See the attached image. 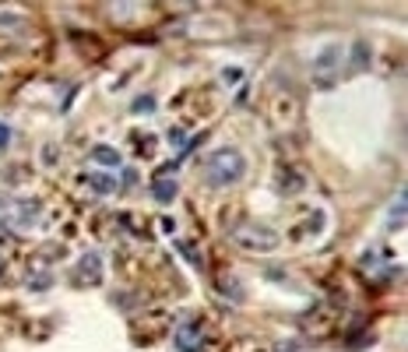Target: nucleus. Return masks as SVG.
<instances>
[{
    "label": "nucleus",
    "instance_id": "1",
    "mask_svg": "<svg viewBox=\"0 0 408 352\" xmlns=\"http://www.w3.org/2000/svg\"><path fill=\"white\" fill-rule=\"evenodd\" d=\"M243 170H246L243 155H239L236 148H222V152H215V155L208 159L204 180H208V187H233V183H239Z\"/></svg>",
    "mask_w": 408,
    "mask_h": 352
},
{
    "label": "nucleus",
    "instance_id": "2",
    "mask_svg": "<svg viewBox=\"0 0 408 352\" xmlns=\"http://www.w3.org/2000/svg\"><path fill=\"white\" fill-rule=\"evenodd\" d=\"M338 60H342V50L338 46H324L317 60H313V81L320 88H331L335 85V71H338Z\"/></svg>",
    "mask_w": 408,
    "mask_h": 352
},
{
    "label": "nucleus",
    "instance_id": "3",
    "mask_svg": "<svg viewBox=\"0 0 408 352\" xmlns=\"http://www.w3.org/2000/svg\"><path fill=\"white\" fill-rule=\"evenodd\" d=\"M201 342H204V324L197 317H187L173 335L176 352H201Z\"/></svg>",
    "mask_w": 408,
    "mask_h": 352
},
{
    "label": "nucleus",
    "instance_id": "4",
    "mask_svg": "<svg viewBox=\"0 0 408 352\" xmlns=\"http://www.w3.org/2000/svg\"><path fill=\"white\" fill-rule=\"evenodd\" d=\"M236 243L246 247V250H275L278 247V233L264 229V226H246V229L236 233Z\"/></svg>",
    "mask_w": 408,
    "mask_h": 352
},
{
    "label": "nucleus",
    "instance_id": "5",
    "mask_svg": "<svg viewBox=\"0 0 408 352\" xmlns=\"http://www.w3.org/2000/svg\"><path fill=\"white\" fill-rule=\"evenodd\" d=\"M78 279H81L85 286H99V282H103V257H99L95 250H88V254L78 261Z\"/></svg>",
    "mask_w": 408,
    "mask_h": 352
},
{
    "label": "nucleus",
    "instance_id": "6",
    "mask_svg": "<svg viewBox=\"0 0 408 352\" xmlns=\"http://www.w3.org/2000/svg\"><path fill=\"white\" fill-rule=\"evenodd\" d=\"M176 194H179V183H176V180H155V183H152V197H155L159 205L176 201Z\"/></svg>",
    "mask_w": 408,
    "mask_h": 352
},
{
    "label": "nucleus",
    "instance_id": "7",
    "mask_svg": "<svg viewBox=\"0 0 408 352\" xmlns=\"http://www.w3.org/2000/svg\"><path fill=\"white\" fill-rule=\"evenodd\" d=\"M92 159H95L99 166H110V170H117L120 162H123L120 152L117 148H110V145H95V148H92Z\"/></svg>",
    "mask_w": 408,
    "mask_h": 352
},
{
    "label": "nucleus",
    "instance_id": "8",
    "mask_svg": "<svg viewBox=\"0 0 408 352\" xmlns=\"http://www.w3.org/2000/svg\"><path fill=\"white\" fill-rule=\"evenodd\" d=\"M366 63H370V46H366V43H352L349 71L352 74H359V71H366Z\"/></svg>",
    "mask_w": 408,
    "mask_h": 352
},
{
    "label": "nucleus",
    "instance_id": "9",
    "mask_svg": "<svg viewBox=\"0 0 408 352\" xmlns=\"http://www.w3.org/2000/svg\"><path fill=\"white\" fill-rule=\"evenodd\" d=\"M81 183H88L95 194H113V176H99V173H88V176H81Z\"/></svg>",
    "mask_w": 408,
    "mask_h": 352
},
{
    "label": "nucleus",
    "instance_id": "10",
    "mask_svg": "<svg viewBox=\"0 0 408 352\" xmlns=\"http://www.w3.org/2000/svg\"><path fill=\"white\" fill-rule=\"evenodd\" d=\"M405 219V194H398V201L391 205V226H402Z\"/></svg>",
    "mask_w": 408,
    "mask_h": 352
},
{
    "label": "nucleus",
    "instance_id": "11",
    "mask_svg": "<svg viewBox=\"0 0 408 352\" xmlns=\"http://www.w3.org/2000/svg\"><path fill=\"white\" fill-rule=\"evenodd\" d=\"M130 110H134V113H152V110H155V103H152V95H145V99H137Z\"/></svg>",
    "mask_w": 408,
    "mask_h": 352
},
{
    "label": "nucleus",
    "instance_id": "12",
    "mask_svg": "<svg viewBox=\"0 0 408 352\" xmlns=\"http://www.w3.org/2000/svg\"><path fill=\"white\" fill-rule=\"evenodd\" d=\"M7 138H11V127H7V123H0V148L7 145Z\"/></svg>",
    "mask_w": 408,
    "mask_h": 352
}]
</instances>
